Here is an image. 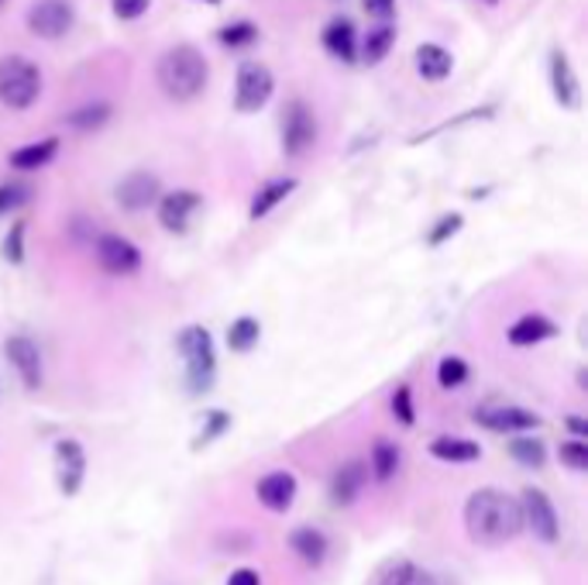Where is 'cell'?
I'll return each instance as SVG.
<instances>
[{"label": "cell", "mask_w": 588, "mask_h": 585, "mask_svg": "<svg viewBox=\"0 0 588 585\" xmlns=\"http://www.w3.org/2000/svg\"><path fill=\"white\" fill-rule=\"evenodd\" d=\"M108 117H111V104H90V108L72 111L66 117V124H69V128H76V132H90V128H100Z\"/></svg>", "instance_id": "31"}, {"label": "cell", "mask_w": 588, "mask_h": 585, "mask_svg": "<svg viewBox=\"0 0 588 585\" xmlns=\"http://www.w3.org/2000/svg\"><path fill=\"white\" fill-rule=\"evenodd\" d=\"M296 190V180L293 176H286V180H272V183H265L259 193H255V200H251V207H248V217L251 221H259V217H265L272 207H279L290 193Z\"/></svg>", "instance_id": "23"}, {"label": "cell", "mask_w": 588, "mask_h": 585, "mask_svg": "<svg viewBox=\"0 0 588 585\" xmlns=\"http://www.w3.org/2000/svg\"><path fill=\"white\" fill-rule=\"evenodd\" d=\"M568 427H572L575 438H585V435H588V424H585L581 417H568Z\"/></svg>", "instance_id": "42"}, {"label": "cell", "mask_w": 588, "mask_h": 585, "mask_svg": "<svg viewBox=\"0 0 588 585\" xmlns=\"http://www.w3.org/2000/svg\"><path fill=\"white\" fill-rule=\"evenodd\" d=\"M561 462H565L568 469H575V472H585L588 469V445H585V438H575V441L561 445Z\"/></svg>", "instance_id": "34"}, {"label": "cell", "mask_w": 588, "mask_h": 585, "mask_svg": "<svg viewBox=\"0 0 588 585\" xmlns=\"http://www.w3.org/2000/svg\"><path fill=\"white\" fill-rule=\"evenodd\" d=\"M224 430H231V414H224V410H211L207 417H203V427H200V435L193 438V451L200 448H207L211 441H217Z\"/></svg>", "instance_id": "29"}, {"label": "cell", "mask_w": 588, "mask_h": 585, "mask_svg": "<svg viewBox=\"0 0 588 585\" xmlns=\"http://www.w3.org/2000/svg\"><path fill=\"white\" fill-rule=\"evenodd\" d=\"M227 585H262V582H259V572H251V569H238L231 578H227Z\"/></svg>", "instance_id": "41"}, {"label": "cell", "mask_w": 588, "mask_h": 585, "mask_svg": "<svg viewBox=\"0 0 588 585\" xmlns=\"http://www.w3.org/2000/svg\"><path fill=\"white\" fill-rule=\"evenodd\" d=\"M83 475H87V451L80 441H59L56 445V479H59V490L66 496H76L83 486Z\"/></svg>", "instance_id": "12"}, {"label": "cell", "mask_w": 588, "mask_h": 585, "mask_svg": "<svg viewBox=\"0 0 588 585\" xmlns=\"http://www.w3.org/2000/svg\"><path fill=\"white\" fill-rule=\"evenodd\" d=\"M290 548L303 558L306 569H320L324 558H327V541H324V533L314 530V527L293 530V533H290Z\"/></svg>", "instance_id": "21"}, {"label": "cell", "mask_w": 588, "mask_h": 585, "mask_svg": "<svg viewBox=\"0 0 588 585\" xmlns=\"http://www.w3.org/2000/svg\"><path fill=\"white\" fill-rule=\"evenodd\" d=\"M272 90H275V80H272L269 66L255 63V59H245V63L238 66L235 108H238L241 114H255V111H262V108L269 104Z\"/></svg>", "instance_id": "5"}, {"label": "cell", "mask_w": 588, "mask_h": 585, "mask_svg": "<svg viewBox=\"0 0 588 585\" xmlns=\"http://www.w3.org/2000/svg\"><path fill=\"white\" fill-rule=\"evenodd\" d=\"M200 203H203V196L196 190L166 193L159 200V221H162V227H166V232H172V235H183L186 227H190V221H193V214L200 211Z\"/></svg>", "instance_id": "14"}, {"label": "cell", "mask_w": 588, "mask_h": 585, "mask_svg": "<svg viewBox=\"0 0 588 585\" xmlns=\"http://www.w3.org/2000/svg\"><path fill=\"white\" fill-rule=\"evenodd\" d=\"M56 151H59V138H42L35 145H24V148L11 151V166L21 169V172H35V169L53 162Z\"/></svg>", "instance_id": "22"}, {"label": "cell", "mask_w": 588, "mask_h": 585, "mask_svg": "<svg viewBox=\"0 0 588 585\" xmlns=\"http://www.w3.org/2000/svg\"><path fill=\"white\" fill-rule=\"evenodd\" d=\"M176 348L186 362V390L190 396H203L211 393L214 375H217V355H214V338L207 327H183L176 338Z\"/></svg>", "instance_id": "3"}, {"label": "cell", "mask_w": 588, "mask_h": 585, "mask_svg": "<svg viewBox=\"0 0 588 585\" xmlns=\"http://www.w3.org/2000/svg\"><path fill=\"white\" fill-rule=\"evenodd\" d=\"M457 232H462V214H448V217H441L438 221V227H433V232L427 235V241L430 245H444L451 235H457Z\"/></svg>", "instance_id": "38"}, {"label": "cell", "mask_w": 588, "mask_h": 585, "mask_svg": "<svg viewBox=\"0 0 588 585\" xmlns=\"http://www.w3.org/2000/svg\"><path fill=\"white\" fill-rule=\"evenodd\" d=\"M114 193H117V203L124 211H145L162 196V183H159V176H151L145 169H135V172L124 176Z\"/></svg>", "instance_id": "10"}, {"label": "cell", "mask_w": 588, "mask_h": 585, "mask_svg": "<svg viewBox=\"0 0 588 585\" xmlns=\"http://www.w3.org/2000/svg\"><path fill=\"white\" fill-rule=\"evenodd\" d=\"M465 527L472 533V541H478L485 548H499V544H509L520 538L523 510L513 496H506L499 490H478L468 496Z\"/></svg>", "instance_id": "1"}, {"label": "cell", "mask_w": 588, "mask_h": 585, "mask_svg": "<svg viewBox=\"0 0 588 585\" xmlns=\"http://www.w3.org/2000/svg\"><path fill=\"white\" fill-rule=\"evenodd\" d=\"M485 4H496V0H485Z\"/></svg>", "instance_id": "44"}, {"label": "cell", "mask_w": 588, "mask_h": 585, "mask_svg": "<svg viewBox=\"0 0 588 585\" xmlns=\"http://www.w3.org/2000/svg\"><path fill=\"white\" fill-rule=\"evenodd\" d=\"M259 499L272 514H286L296 499V479L290 472H269L265 479H259Z\"/></svg>", "instance_id": "18"}, {"label": "cell", "mask_w": 588, "mask_h": 585, "mask_svg": "<svg viewBox=\"0 0 588 585\" xmlns=\"http://www.w3.org/2000/svg\"><path fill=\"white\" fill-rule=\"evenodd\" d=\"M203 4H220V0H203Z\"/></svg>", "instance_id": "43"}, {"label": "cell", "mask_w": 588, "mask_h": 585, "mask_svg": "<svg viewBox=\"0 0 588 585\" xmlns=\"http://www.w3.org/2000/svg\"><path fill=\"white\" fill-rule=\"evenodd\" d=\"M396 45V29L389 21H378L375 29H369L365 42H362V63L369 66H378L382 59L389 56V48Z\"/></svg>", "instance_id": "24"}, {"label": "cell", "mask_w": 588, "mask_h": 585, "mask_svg": "<svg viewBox=\"0 0 588 585\" xmlns=\"http://www.w3.org/2000/svg\"><path fill=\"white\" fill-rule=\"evenodd\" d=\"M151 0H114V18L121 21H135L148 11Z\"/></svg>", "instance_id": "39"}, {"label": "cell", "mask_w": 588, "mask_h": 585, "mask_svg": "<svg viewBox=\"0 0 588 585\" xmlns=\"http://www.w3.org/2000/svg\"><path fill=\"white\" fill-rule=\"evenodd\" d=\"M0 4H4V0H0Z\"/></svg>", "instance_id": "45"}, {"label": "cell", "mask_w": 588, "mask_h": 585, "mask_svg": "<svg viewBox=\"0 0 588 585\" xmlns=\"http://www.w3.org/2000/svg\"><path fill=\"white\" fill-rule=\"evenodd\" d=\"M365 4V11L372 14V18H378V21H389L393 14H396V0H362Z\"/></svg>", "instance_id": "40"}, {"label": "cell", "mask_w": 588, "mask_h": 585, "mask_svg": "<svg viewBox=\"0 0 588 585\" xmlns=\"http://www.w3.org/2000/svg\"><path fill=\"white\" fill-rule=\"evenodd\" d=\"M554 335H557V324L554 320H547L544 314H527V317H520L513 327H509V345L530 348V345L551 341Z\"/></svg>", "instance_id": "19"}, {"label": "cell", "mask_w": 588, "mask_h": 585, "mask_svg": "<svg viewBox=\"0 0 588 585\" xmlns=\"http://www.w3.org/2000/svg\"><path fill=\"white\" fill-rule=\"evenodd\" d=\"M259 338H262V324L255 317H238L231 327H227V348L238 351V355L251 351L255 345H259Z\"/></svg>", "instance_id": "27"}, {"label": "cell", "mask_w": 588, "mask_h": 585, "mask_svg": "<svg viewBox=\"0 0 588 585\" xmlns=\"http://www.w3.org/2000/svg\"><path fill=\"white\" fill-rule=\"evenodd\" d=\"M207 59L196 45H176L169 53L159 59V69H156V80L162 87V93L176 104H186V100H196L207 87Z\"/></svg>", "instance_id": "2"}, {"label": "cell", "mask_w": 588, "mask_h": 585, "mask_svg": "<svg viewBox=\"0 0 588 585\" xmlns=\"http://www.w3.org/2000/svg\"><path fill=\"white\" fill-rule=\"evenodd\" d=\"M4 355H8V362L18 369L21 375V383L29 386V390H38L42 386V351L32 338H24V335H11L4 341Z\"/></svg>", "instance_id": "13"}, {"label": "cell", "mask_w": 588, "mask_h": 585, "mask_svg": "<svg viewBox=\"0 0 588 585\" xmlns=\"http://www.w3.org/2000/svg\"><path fill=\"white\" fill-rule=\"evenodd\" d=\"M417 69H420L423 80H430V83H441V80H448V76H451L454 59H451L448 48L427 42V45H420V48H417Z\"/></svg>", "instance_id": "20"}, {"label": "cell", "mask_w": 588, "mask_h": 585, "mask_svg": "<svg viewBox=\"0 0 588 585\" xmlns=\"http://www.w3.org/2000/svg\"><path fill=\"white\" fill-rule=\"evenodd\" d=\"M509 454H513L523 469H541L547 462V448L536 438H513L509 441Z\"/></svg>", "instance_id": "28"}, {"label": "cell", "mask_w": 588, "mask_h": 585, "mask_svg": "<svg viewBox=\"0 0 588 585\" xmlns=\"http://www.w3.org/2000/svg\"><path fill=\"white\" fill-rule=\"evenodd\" d=\"M93 251H97L100 269L111 272V275H132V272H138V266H142L138 245H132V241L121 238V235H100Z\"/></svg>", "instance_id": "9"}, {"label": "cell", "mask_w": 588, "mask_h": 585, "mask_svg": "<svg viewBox=\"0 0 588 585\" xmlns=\"http://www.w3.org/2000/svg\"><path fill=\"white\" fill-rule=\"evenodd\" d=\"M393 414H396V420L403 427H414L417 414H414V393H410V386H399L393 393Z\"/></svg>", "instance_id": "35"}, {"label": "cell", "mask_w": 588, "mask_h": 585, "mask_svg": "<svg viewBox=\"0 0 588 585\" xmlns=\"http://www.w3.org/2000/svg\"><path fill=\"white\" fill-rule=\"evenodd\" d=\"M382 585H438V582H433V575L423 572L420 565L403 562V565H396L386 578H382Z\"/></svg>", "instance_id": "32"}, {"label": "cell", "mask_w": 588, "mask_h": 585, "mask_svg": "<svg viewBox=\"0 0 588 585\" xmlns=\"http://www.w3.org/2000/svg\"><path fill=\"white\" fill-rule=\"evenodd\" d=\"M317 142V117L306 108V100H290L283 111V151L286 156H303Z\"/></svg>", "instance_id": "6"}, {"label": "cell", "mask_w": 588, "mask_h": 585, "mask_svg": "<svg viewBox=\"0 0 588 585\" xmlns=\"http://www.w3.org/2000/svg\"><path fill=\"white\" fill-rule=\"evenodd\" d=\"M369 469L378 482H389L399 469V448L386 438H378L372 445V454H369Z\"/></svg>", "instance_id": "26"}, {"label": "cell", "mask_w": 588, "mask_h": 585, "mask_svg": "<svg viewBox=\"0 0 588 585\" xmlns=\"http://www.w3.org/2000/svg\"><path fill=\"white\" fill-rule=\"evenodd\" d=\"M42 97V72L29 56L0 59V104L11 111H29Z\"/></svg>", "instance_id": "4"}, {"label": "cell", "mask_w": 588, "mask_h": 585, "mask_svg": "<svg viewBox=\"0 0 588 585\" xmlns=\"http://www.w3.org/2000/svg\"><path fill=\"white\" fill-rule=\"evenodd\" d=\"M324 48L335 59H341V63H354L358 59V29H354V21L348 14H338V18L327 21Z\"/></svg>", "instance_id": "16"}, {"label": "cell", "mask_w": 588, "mask_h": 585, "mask_svg": "<svg viewBox=\"0 0 588 585\" xmlns=\"http://www.w3.org/2000/svg\"><path fill=\"white\" fill-rule=\"evenodd\" d=\"M520 510H523V527L533 530V538L536 541H544V544H554L557 541V514H554V503L547 499V493L541 490H523V503H520Z\"/></svg>", "instance_id": "8"}, {"label": "cell", "mask_w": 588, "mask_h": 585, "mask_svg": "<svg viewBox=\"0 0 588 585\" xmlns=\"http://www.w3.org/2000/svg\"><path fill=\"white\" fill-rule=\"evenodd\" d=\"M72 29V4L69 0H38L29 11V32L35 38L56 42Z\"/></svg>", "instance_id": "7"}, {"label": "cell", "mask_w": 588, "mask_h": 585, "mask_svg": "<svg viewBox=\"0 0 588 585\" xmlns=\"http://www.w3.org/2000/svg\"><path fill=\"white\" fill-rule=\"evenodd\" d=\"M29 196H32L29 187H21V183H4V187H0V217L11 214L14 207H21V203L29 200Z\"/></svg>", "instance_id": "36"}, {"label": "cell", "mask_w": 588, "mask_h": 585, "mask_svg": "<svg viewBox=\"0 0 588 585\" xmlns=\"http://www.w3.org/2000/svg\"><path fill=\"white\" fill-rule=\"evenodd\" d=\"M365 486H369V465L354 458V462L341 465L335 482H330V499H335L338 506H351L358 496H362Z\"/></svg>", "instance_id": "17"}, {"label": "cell", "mask_w": 588, "mask_h": 585, "mask_svg": "<svg viewBox=\"0 0 588 585\" xmlns=\"http://www.w3.org/2000/svg\"><path fill=\"white\" fill-rule=\"evenodd\" d=\"M475 420L485 427V430H496V435H513V430H533L541 427V417L523 410V406H478L475 410Z\"/></svg>", "instance_id": "11"}, {"label": "cell", "mask_w": 588, "mask_h": 585, "mask_svg": "<svg viewBox=\"0 0 588 585\" xmlns=\"http://www.w3.org/2000/svg\"><path fill=\"white\" fill-rule=\"evenodd\" d=\"M4 259L14 262V266L24 259V221H14V224H11V235L4 238Z\"/></svg>", "instance_id": "37"}, {"label": "cell", "mask_w": 588, "mask_h": 585, "mask_svg": "<svg viewBox=\"0 0 588 585\" xmlns=\"http://www.w3.org/2000/svg\"><path fill=\"white\" fill-rule=\"evenodd\" d=\"M338 4H341V0H338Z\"/></svg>", "instance_id": "46"}, {"label": "cell", "mask_w": 588, "mask_h": 585, "mask_svg": "<svg viewBox=\"0 0 588 585\" xmlns=\"http://www.w3.org/2000/svg\"><path fill=\"white\" fill-rule=\"evenodd\" d=\"M551 87H554V100L561 108L575 111L581 104V87H578V76L568 63V56L561 53V48H554L551 53Z\"/></svg>", "instance_id": "15"}, {"label": "cell", "mask_w": 588, "mask_h": 585, "mask_svg": "<svg viewBox=\"0 0 588 585\" xmlns=\"http://www.w3.org/2000/svg\"><path fill=\"white\" fill-rule=\"evenodd\" d=\"M468 379V365H465V359H444L441 365H438V383L444 386V390H457Z\"/></svg>", "instance_id": "33"}, {"label": "cell", "mask_w": 588, "mask_h": 585, "mask_svg": "<svg viewBox=\"0 0 588 585\" xmlns=\"http://www.w3.org/2000/svg\"><path fill=\"white\" fill-rule=\"evenodd\" d=\"M217 38L227 45V48H248L259 42V29H255L251 21H235V24H224L217 32Z\"/></svg>", "instance_id": "30"}, {"label": "cell", "mask_w": 588, "mask_h": 585, "mask_svg": "<svg viewBox=\"0 0 588 585\" xmlns=\"http://www.w3.org/2000/svg\"><path fill=\"white\" fill-rule=\"evenodd\" d=\"M430 454L433 458H441V462H457V465H465V462H478L482 458V448L468 438H438L430 445Z\"/></svg>", "instance_id": "25"}]
</instances>
